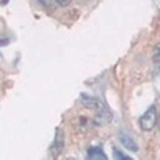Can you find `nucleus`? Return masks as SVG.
<instances>
[{"label": "nucleus", "mask_w": 160, "mask_h": 160, "mask_svg": "<svg viewBox=\"0 0 160 160\" xmlns=\"http://www.w3.org/2000/svg\"><path fill=\"white\" fill-rule=\"evenodd\" d=\"M157 120H158L157 108H155V106H151V108L141 115V118H139V127H141V130H144V131H151V130L157 125Z\"/></svg>", "instance_id": "obj_1"}, {"label": "nucleus", "mask_w": 160, "mask_h": 160, "mask_svg": "<svg viewBox=\"0 0 160 160\" xmlns=\"http://www.w3.org/2000/svg\"><path fill=\"white\" fill-rule=\"evenodd\" d=\"M62 148H64V138H62V131L58 128L56 130V138H55V142H53V146H51V157H58L59 155V152L62 151Z\"/></svg>", "instance_id": "obj_2"}, {"label": "nucleus", "mask_w": 160, "mask_h": 160, "mask_svg": "<svg viewBox=\"0 0 160 160\" xmlns=\"http://www.w3.org/2000/svg\"><path fill=\"white\" fill-rule=\"evenodd\" d=\"M118 139H120V142H122V146L125 149H128L131 152H138V144L133 141V138L130 135H127V133H120Z\"/></svg>", "instance_id": "obj_3"}, {"label": "nucleus", "mask_w": 160, "mask_h": 160, "mask_svg": "<svg viewBox=\"0 0 160 160\" xmlns=\"http://www.w3.org/2000/svg\"><path fill=\"white\" fill-rule=\"evenodd\" d=\"M111 120H112L111 112H108V111H101V108H99V112L96 114V117H95V120H93V122L101 127V125H108Z\"/></svg>", "instance_id": "obj_4"}, {"label": "nucleus", "mask_w": 160, "mask_h": 160, "mask_svg": "<svg viewBox=\"0 0 160 160\" xmlns=\"http://www.w3.org/2000/svg\"><path fill=\"white\" fill-rule=\"evenodd\" d=\"M80 101H82V104L88 109H99L101 108L99 101L96 98H93V96H88V95H82L80 96Z\"/></svg>", "instance_id": "obj_5"}, {"label": "nucleus", "mask_w": 160, "mask_h": 160, "mask_svg": "<svg viewBox=\"0 0 160 160\" xmlns=\"http://www.w3.org/2000/svg\"><path fill=\"white\" fill-rule=\"evenodd\" d=\"M87 157L88 158H99V160H106V158H108V155L102 152L101 148H90L87 151Z\"/></svg>", "instance_id": "obj_6"}, {"label": "nucleus", "mask_w": 160, "mask_h": 160, "mask_svg": "<svg viewBox=\"0 0 160 160\" xmlns=\"http://www.w3.org/2000/svg\"><path fill=\"white\" fill-rule=\"evenodd\" d=\"M114 157L118 158V160H131L130 155H125L122 151H118V149H114Z\"/></svg>", "instance_id": "obj_7"}, {"label": "nucleus", "mask_w": 160, "mask_h": 160, "mask_svg": "<svg viewBox=\"0 0 160 160\" xmlns=\"http://www.w3.org/2000/svg\"><path fill=\"white\" fill-rule=\"evenodd\" d=\"M154 59H155L157 62H160V45H157V47H155V51H154Z\"/></svg>", "instance_id": "obj_8"}, {"label": "nucleus", "mask_w": 160, "mask_h": 160, "mask_svg": "<svg viewBox=\"0 0 160 160\" xmlns=\"http://www.w3.org/2000/svg\"><path fill=\"white\" fill-rule=\"evenodd\" d=\"M55 2H56L59 7H68V5L72 2V0H55Z\"/></svg>", "instance_id": "obj_9"}, {"label": "nucleus", "mask_w": 160, "mask_h": 160, "mask_svg": "<svg viewBox=\"0 0 160 160\" xmlns=\"http://www.w3.org/2000/svg\"><path fill=\"white\" fill-rule=\"evenodd\" d=\"M8 43H10V40H8V38H2V37H0V47L8 45Z\"/></svg>", "instance_id": "obj_10"}, {"label": "nucleus", "mask_w": 160, "mask_h": 160, "mask_svg": "<svg viewBox=\"0 0 160 160\" xmlns=\"http://www.w3.org/2000/svg\"><path fill=\"white\" fill-rule=\"evenodd\" d=\"M38 2L42 3L43 7H50V5H51V0H38Z\"/></svg>", "instance_id": "obj_11"}, {"label": "nucleus", "mask_w": 160, "mask_h": 160, "mask_svg": "<svg viewBox=\"0 0 160 160\" xmlns=\"http://www.w3.org/2000/svg\"><path fill=\"white\" fill-rule=\"evenodd\" d=\"M2 3H8V0H2Z\"/></svg>", "instance_id": "obj_12"}]
</instances>
